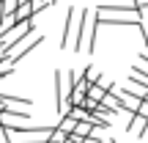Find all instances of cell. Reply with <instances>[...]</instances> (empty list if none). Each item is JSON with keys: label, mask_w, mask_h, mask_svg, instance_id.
<instances>
[{"label": "cell", "mask_w": 148, "mask_h": 143, "mask_svg": "<svg viewBox=\"0 0 148 143\" xmlns=\"http://www.w3.org/2000/svg\"><path fill=\"white\" fill-rule=\"evenodd\" d=\"M19 3L22 0H0V22H3V25L14 17V11L19 8Z\"/></svg>", "instance_id": "277c9868"}, {"label": "cell", "mask_w": 148, "mask_h": 143, "mask_svg": "<svg viewBox=\"0 0 148 143\" xmlns=\"http://www.w3.org/2000/svg\"><path fill=\"white\" fill-rule=\"evenodd\" d=\"M137 113H143V116L148 118V99H143V102H140V107H137Z\"/></svg>", "instance_id": "52a82bcc"}, {"label": "cell", "mask_w": 148, "mask_h": 143, "mask_svg": "<svg viewBox=\"0 0 148 143\" xmlns=\"http://www.w3.org/2000/svg\"><path fill=\"white\" fill-rule=\"evenodd\" d=\"M66 143H74V140H71V138H69V140H66Z\"/></svg>", "instance_id": "9c48e42d"}, {"label": "cell", "mask_w": 148, "mask_h": 143, "mask_svg": "<svg viewBox=\"0 0 148 143\" xmlns=\"http://www.w3.org/2000/svg\"><path fill=\"white\" fill-rule=\"evenodd\" d=\"M107 143H118V140H107Z\"/></svg>", "instance_id": "ba28073f"}, {"label": "cell", "mask_w": 148, "mask_h": 143, "mask_svg": "<svg viewBox=\"0 0 148 143\" xmlns=\"http://www.w3.org/2000/svg\"><path fill=\"white\" fill-rule=\"evenodd\" d=\"M85 77H88L90 83H96V80H101V72L96 69V66H88V69H85Z\"/></svg>", "instance_id": "8992f818"}, {"label": "cell", "mask_w": 148, "mask_h": 143, "mask_svg": "<svg viewBox=\"0 0 148 143\" xmlns=\"http://www.w3.org/2000/svg\"><path fill=\"white\" fill-rule=\"evenodd\" d=\"M82 17H85V8H69L66 25H63V39H60V50H74V47H77Z\"/></svg>", "instance_id": "7a4b0ae2"}, {"label": "cell", "mask_w": 148, "mask_h": 143, "mask_svg": "<svg viewBox=\"0 0 148 143\" xmlns=\"http://www.w3.org/2000/svg\"><path fill=\"white\" fill-rule=\"evenodd\" d=\"M3 28H5V30L0 33V44H3V55L8 58V55L14 53V47H16V44H19L36 25H33V19H25V22H11V25L5 22Z\"/></svg>", "instance_id": "6da1fadb"}, {"label": "cell", "mask_w": 148, "mask_h": 143, "mask_svg": "<svg viewBox=\"0 0 148 143\" xmlns=\"http://www.w3.org/2000/svg\"><path fill=\"white\" fill-rule=\"evenodd\" d=\"M33 14H36V11H33V3L27 0V3H19V8L14 11L11 19H14V22H25V19H33Z\"/></svg>", "instance_id": "5b68a950"}, {"label": "cell", "mask_w": 148, "mask_h": 143, "mask_svg": "<svg viewBox=\"0 0 148 143\" xmlns=\"http://www.w3.org/2000/svg\"><path fill=\"white\" fill-rule=\"evenodd\" d=\"M41 44H44V36H36V39H33V41H25V44H22L19 50H14V53L8 55V61H11V64L16 66V64H19V61H22V58H25V55H30L33 50H36V47H41Z\"/></svg>", "instance_id": "3957f363"}]
</instances>
